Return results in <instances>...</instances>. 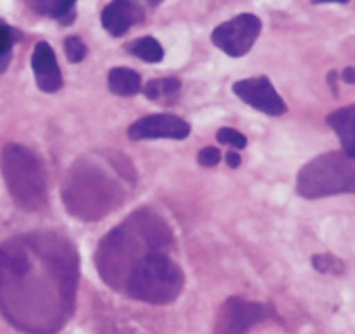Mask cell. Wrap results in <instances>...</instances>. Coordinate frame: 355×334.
<instances>
[{
  "label": "cell",
  "mask_w": 355,
  "mask_h": 334,
  "mask_svg": "<svg viewBox=\"0 0 355 334\" xmlns=\"http://www.w3.org/2000/svg\"><path fill=\"white\" fill-rule=\"evenodd\" d=\"M78 281V253L59 232H28L0 243V314L17 331H61L75 312Z\"/></svg>",
  "instance_id": "6da1fadb"
},
{
  "label": "cell",
  "mask_w": 355,
  "mask_h": 334,
  "mask_svg": "<svg viewBox=\"0 0 355 334\" xmlns=\"http://www.w3.org/2000/svg\"><path fill=\"white\" fill-rule=\"evenodd\" d=\"M222 155H220V149L214 148V146H208V148L201 149L198 152V163H200L203 168H214L220 163Z\"/></svg>",
  "instance_id": "7402d4cb"
},
{
  "label": "cell",
  "mask_w": 355,
  "mask_h": 334,
  "mask_svg": "<svg viewBox=\"0 0 355 334\" xmlns=\"http://www.w3.org/2000/svg\"><path fill=\"white\" fill-rule=\"evenodd\" d=\"M312 265L318 272L331 274V276H342L345 272V262L331 253H319L312 256Z\"/></svg>",
  "instance_id": "d6986e66"
},
{
  "label": "cell",
  "mask_w": 355,
  "mask_h": 334,
  "mask_svg": "<svg viewBox=\"0 0 355 334\" xmlns=\"http://www.w3.org/2000/svg\"><path fill=\"white\" fill-rule=\"evenodd\" d=\"M225 161H227V165L231 166V168H238V166L241 165V156L234 151H229L227 155H225Z\"/></svg>",
  "instance_id": "603a6c76"
},
{
  "label": "cell",
  "mask_w": 355,
  "mask_h": 334,
  "mask_svg": "<svg viewBox=\"0 0 355 334\" xmlns=\"http://www.w3.org/2000/svg\"><path fill=\"white\" fill-rule=\"evenodd\" d=\"M342 144V152L355 159V104L340 107L326 118Z\"/></svg>",
  "instance_id": "4fadbf2b"
},
{
  "label": "cell",
  "mask_w": 355,
  "mask_h": 334,
  "mask_svg": "<svg viewBox=\"0 0 355 334\" xmlns=\"http://www.w3.org/2000/svg\"><path fill=\"white\" fill-rule=\"evenodd\" d=\"M0 170L10 197L26 211H38L47 203V173L31 149L10 142L0 155Z\"/></svg>",
  "instance_id": "5b68a950"
},
{
  "label": "cell",
  "mask_w": 355,
  "mask_h": 334,
  "mask_svg": "<svg viewBox=\"0 0 355 334\" xmlns=\"http://www.w3.org/2000/svg\"><path fill=\"white\" fill-rule=\"evenodd\" d=\"M127 51L132 55L144 62H159L165 58V51H163L162 44L153 37H141L137 40L127 44Z\"/></svg>",
  "instance_id": "e0dca14e"
},
{
  "label": "cell",
  "mask_w": 355,
  "mask_h": 334,
  "mask_svg": "<svg viewBox=\"0 0 355 334\" xmlns=\"http://www.w3.org/2000/svg\"><path fill=\"white\" fill-rule=\"evenodd\" d=\"M312 3H349V0H314Z\"/></svg>",
  "instance_id": "484cf974"
},
{
  "label": "cell",
  "mask_w": 355,
  "mask_h": 334,
  "mask_svg": "<svg viewBox=\"0 0 355 334\" xmlns=\"http://www.w3.org/2000/svg\"><path fill=\"white\" fill-rule=\"evenodd\" d=\"M217 141L220 142V144L232 146L234 149H245L246 144H248V139H246L241 132H238L236 128L231 127H222L220 130L217 132Z\"/></svg>",
  "instance_id": "44dd1931"
},
{
  "label": "cell",
  "mask_w": 355,
  "mask_h": 334,
  "mask_svg": "<svg viewBox=\"0 0 355 334\" xmlns=\"http://www.w3.org/2000/svg\"><path fill=\"white\" fill-rule=\"evenodd\" d=\"M75 3L73 0H40V2H28V6L40 16H47L68 26L75 23Z\"/></svg>",
  "instance_id": "9a60e30c"
},
{
  "label": "cell",
  "mask_w": 355,
  "mask_h": 334,
  "mask_svg": "<svg viewBox=\"0 0 355 334\" xmlns=\"http://www.w3.org/2000/svg\"><path fill=\"white\" fill-rule=\"evenodd\" d=\"M107 87L116 96H135L142 90L141 75L132 68H113L107 73Z\"/></svg>",
  "instance_id": "5bb4252c"
},
{
  "label": "cell",
  "mask_w": 355,
  "mask_h": 334,
  "mask_svg": "<svg viewBox=\"0 0 355 334\" xmlns=\"http://www.w3.org/2000/svg\"><path fill=\"white\" fill-rule=\"evenodd\" d=\"M127 134L130 141H155V139L184 141L191 134V127L177 114L156 113L139 118L128 127Z\"/></svg>",
  "instance_id": "30bf717a"
},
{
  "label": "cell",
  "mask_w": 355,
  "mask_h": 334,
  "mask_svg": "<svg viewBox=\"0 0 355 334\" xmlns=\"http://www.w3.org/2000/svg\"><path fill=\"white\" fill-rule=\"evenodd\" d=\"M297 193L305 200L355 194V159L342 151L311 159L298 172Z\"/></svg>",
  "instance_id": "8992f818"
},
{
  "label": "cell",
  "mask_w": 355,
  "mask_h": 334,
  "mask_svg": "<svg viewBox=\"0 0 355 334\" xmlns=\"http://www.w3.org/2000/svg\"><path fill=\"white\" fill-rule=\"evenodd\" d=\"M180 89H182V82L177 76H165V78L149 80L142 90H144V96L153 103L172 104L175 103Z\"/></svg>",
  "instance_id": "2e32d148"
},
{
  "label": "cell",
  "mask_w": 355,
  "mask_h": 334,
  "mask_svg": "<svg viewBox=\"0 0 355 334\" xmlns=\"http://www.w3.org/2000/svg\"><path fill=\"white\" fill-rule=\"evenodd\" d=\"M35 83L42 92L54 94L62 87V75L54 51L47 42H38L31 54Z\"/></svg>",
  "instance_id": "8fae6325"
},
{
  "label": "cell",
  "mask_w": 355,
  "mask_h": 334,
  "mask_svg": "<svg viewBox=\"0 0 355 334\" xmlns=\"http://www.w3.org/2000/svg\"><path fill=\"white\" fill-rule=\"evenodd\" d=\"M232 92L245 104L253 109L267 114V116H281L288 111L286 103L277 94L274 85L267 76H255V78L239 80L232 85Z\"/></svg>",
  "instance_id": "9c48e42d"
},
{
  "label": "cell",
  "mask_w": 355,
  "mask_h": 334,
  "mask_svg": "<svg viewBox=\"0 0 355 334\" xmlns=\"http://www.w3.org/2000/svg\"><path fill=\"white\" fill-rule=\"evenodd\" d=\"M342 80L345 83H349V85H354L355 83V68H345L343 69V73H342Z\"/></svg>",
  "instance_id": "cb8c5ba5"
},
{
  "label": "cell",
  "mask_w": 355,
  "mask_h": 334,
  "mask_svg": "<svg viewBox=\"0 0 355 334\" xmlns=\"http://www.w3.org/2000/svg\"><path fill=\"white\" fill-rule=\"evenodd\" d=\"M262 31V21L255 14L243 12L218 24L211 33V42L231 58L238 59L248 54Z\"/></svg>",
  "instance_id": "ba28073f"
},
{
  "label": "cell",
  "mask_w": 355,
  "mask_h": 334,
  "mask_svg": "<svg viewBox=\"0 0 355 334\" xmlns=\"http://www.w3.org/2000/svg\"><path fill=\"white\" fill-rule=\"evenodd\" d=\"M87 45L76 35H71L64 40V54L68 58L69 62H82L87 58Z\"/></svg>",
  "instance_id": "ffe728a7"
},
{
  "label": "cell",
  "mask_w": 355,
  "mask_h": 334,
  "mask_svg": "<svg viewBox=\"0 0 355 334\" xmlns=\"http://www.w3.org/2000/svg\"><path fill=\"white\" fill-rule=\"evenodd\" d=\"M130 170L111 158H83L69 170L62 186V201L69 213L82 220H97L111 213L125 200V182H132Z\"/></svg>",
  "instance_id": "3957f363"
},
{
  "label": "cell",
  "mask_w": 355,
  "mask_h": 334,
  "mask_svg": "<svg viewBox=\"0 0 355 334\" xmlns=\"http://www.w3.org/2000/svg\"><path fill=\"white\" fill-rule=\"evenodd\" d=\"M336 80H338V73H336V71H329L328 83H329V87H331V89H333V94H335V96H338V83H336Z\"/></svg>",
  "instance_id": "d4e9b609"
},
{
  "label": "cell",
  "mask_w": 355,
  "mask_h": 334,
  "mask_svg": "<svg viewBox=\"0 0 355 334\" xmlns=\"http://www.w3.org/2000/svg\"><path fill=\"white\" fill-rule=\"evenodd\" d=\"M21 38L19 31L0 21V73H3L12 59V47Z\"/></svg>",
  "instance_id": "ac0fdd59"
},
{
  "label": "cell",
  "mask_w": 355,
  "mask_h": 334,
  "mask_svg": "<svg viewBox=\"0 0 355 334\" xmlns=\"http://www.w3.org/2000/svg\"><path fill=\"white\" fill-rule=\"evenodd\" d=\"M186 276L168 252L142 256L125 279L121 293L149 305L172 304L182 293Z\"/></svg>",
  "instance_id": "277c9868"
},
{
  "label": "cell",
  "mask_w": 355,
  "mask_h": 334,
  "mask_svg": "<svg viewBox=\"0 0 355 334\" xmlns=\"http://www.w3.org/2000/svg\"><path fill=\"white\" fill-rule=\"evenodd\" d=\"M144 19V9L135 2H111L101 14L103 28L111 37H123L134 24Z\"/></svg>",
  "instance_id": "7c38bea8"
},
{
  "label": "cell",
  "mask_w": 355,
  "mask_h": 334,
  "mask_svg": "<svg viewBox=\"0 0 355 334\" xmlns=\"http://www.w3.org/2000/svg\"><path fill=\"white\" fill-rule=\"evenodd\" d=\"M172 243V229L159 215L151 210H139L99 243L96 252L97 272L107 286L121 291L128 272L142 256L153 252H170Z\"/></svg>",
  "instance_id": "7a4b0ae2"
},
{
  "label": "cell",
  "mask_w": 355,
  "mask_h": 334,
  "mask_svg": "<svg viewBox=\"0 0 355 334\" xmlns=\"http://www.w3.org/2000/svg\"><path fill=\"white\" fill-rule=\"evenodd\" d=\"M267 321L281 322L272 305L231 297L218 310L214 334H248L250 329Z\"/></svg>",
  "instance_id": "52a82bcc"
}]
</instances>
